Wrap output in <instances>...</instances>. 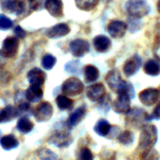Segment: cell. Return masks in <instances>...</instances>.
<instances>
[{"mask_svg":"<svg viewBox=\"0 0 160 160\" xmlns=\"http://www.w3.org/2000/svg\"><path fill=\"white\" fill-rule=\"evenodd\" d=\"M26 99L32 103H37L43 97L42 87L31 85L25 91Z\"/></svg>","mask_w":160,"mask_h":160,"instance_id":"18","label":"cell"},{"mask_svg":"<svg viewBox=\"0 0 160 160\" xmlns=\"http://www.w3.org/2000/svg\"><path fill=\"white\" fill-rule=\"evenodd\" d=\"M87 113V108L84 106L79 107L75 110V112L70 115L68 120V124L69 127H74L78 125L82 119Z\"/></svg>","mask_w":160,"mask_h":160,"instance_id":"20","label":"cell"},{"mask_svg":"<svg viewBox=\"0 0 160 160\" xmlns=\"http://www.w3.org/2000/svg\"><path fill=\"white\" fill-rule=\"evenodd\" d=\"M128 25L122 21L113 20L107 26V31L113 38H121L126 35Z\"/></svg>","mask_w":160,"mask_h":160,"instance_id":"9","label":"cell"},{"mask_svg":"<svg viewBox=\"0 0 160 160\" xmlns=\"http://www.w3.org/2000/svg\"><path fill=\"white\" fill-rule=\"evenodd\" d=\"M27 78L30 85L42 87L45 82L47 75L42 69L34 68L28 72Z\"/></svg>","mask_w":160,"mask_h":160,"instance_id":"14","label":"cell"},{"mask_svg":"<svg viewBox=\"0 0 160 160\" xmlns=\"http://www.w3.org/2000/svg\"><path fill=\"white\" fill-rule=\"evenodd\" d=\"M69 49L74 57L82 58L90 51V44L87 40L82 38H76L71 42Z\"/></svg>","mask_w":160,"mask_h":160,"instance_id":"8","label":"cell"},{"mask_svg":"<svg viewBox=\"0 0 160 160\" xmlns=\"http://www.w3.org/2000/svg\"><path fill=\"white\" fill-rule=\"evenodd\" d=\"M106 82L110 87L111 90L113 91H115L118 93L120 90H122L125 85L127 84V82L123 80L121 77L119 72L117 70H112L108 73L107 76L105 78Z\"/></svg>","mask_w":160,"mask_h":160,"instance_id":"6","label":"cell"},{"mask_svg":"<svg viewBox=\"0 0 160 160\" xmlns=\"http://www.w3.org/2000/svg\"><path fill=\"white\" fill-rule=\"evenodd\" d=\"M53 114V108L50 102L44 101L38 104L35 110L33 111V115L37 122H47L51 118Z\"/></svg>","mask_w":160,"mask_h":160,"instance_id":"4","label":"cell"},{"mask_svg":"<svg viewBox=\"0 0 160 160\" xmlns=\"http://www.w3.org/2000/svg\"><path fill=\"white\" fill-rule=\"evenodd\" d=\"M100 108L103 111H108V109L111 108V105H112V103H111L110 98L108 95H104L101 100H100Z\"/></svg>","mask_w":160,"mask_h":160,"instance_id":"34","label":"cell"},{"mask_svg":"<svg viewBox=\"0 0 160 160\" xmlns=\"http://www.w3.org/2000/svg\"><path fill=\"white\" fill-rule=\"evenodd\" d=\"M17 108H18V116H19V115H22V114L27 113L30 110V105L28 103H22Z\"/></svg>","mask_w":160,"mask_h":160,"instance_id":"36","label":"cell"},{"mask_svg":"<svg viewBox=\"0 0 160 160\" xmlns=\"http://www.w3.org/2000/svg\"><path fill=\"white\" fill-rule=\"evenodd\" d=\"M45 8L53 18H59L64 15L62 0H46Z\"/></svg>","mask_w":160,"mask_h":160,"instance_id":"15","label":"cell"},{"mask_svg":"<svg viewBox=\"0 0 160 160\" xmlns=\"http://www.w3.org/2000/svg\"><path fill=\"white\" fill-rule=\"evenodd\" d=\"M100 0H75V6L80 10L90 11L99 3Z\"/></svg>","mask_w":160,"mask_h":160,"instance_id":"26","label":"cell"},{"mask_svg":"<svg viewBox=\"0 0 160 160\" xmlns=\"http://www.w3.org/2000/svg\"><path fill=\"white\" fill-rule=\"evenodd\" d=\"M141 64H142L141 58L138 55H134L131 58L127 60L123 64L122 70H123L124 75L127 77L133 76L139 71Z\"/></svg>","mask_w":160,"mask_h":160,"instance_id":"12","label":"cell"},{"mask_svg":"<svg viewBox=\"0 0 160 160\" xmlns=\"http://www.w3.org/2000/svg\"><path fill=\"white\" fill-rule=\"evenodd\" d=\"M100 76V72L98 68L92 64H88L84 68V78L87 82L97 81Z\"/></svg>","mask_w":160,"mask_h":160,"instance_id":"22","label":"cell"},{"mask_svg":"<svg viewBox=\"0 0 160 160\" xmlns=\"http://www.w3.org/2000/svg\"><path fill=\"white\" fill-rule=\"evenodd\" d=\"M118 141L123 145H130L134 141V135L130 130H125L118 135Z\"/></svg>","mask_w":160,"mask_h":160,"instance_id":"28","label":"cell"},{"mask_svg":"<svg viewBox=\"0 0 160 160\" xmlns=\"http://www.w3.org/2000/svg\"><path fill=\"white\" fill-rule=\"evenodd\" d=\"M127 12L131 18L139 19L150 12L147 0H128L126 4Z\"/></svg>","mask_w":160,"mask_h":160,"instance_id":"2","label":"cell"},{"mask_svg":"<svg viewBox=\"0 0 160 160\" xmlns=\"http://www.w3.org/2000/svg\"><path fill=\"white\" fill-rule=\"evenodd\" d=\"M18 116V108L13 106L7 105L0 111V123L10 122Z\"/></svg>","mask_w":160,"mask_h":160,"instance_id":"19","label":"cell"},{"mask_svg":"<svg viewBox=\"0 0 160 160\" xmlns=\"http://www.w3.org/2000/svg\"><path fill=\"white\" fill-rule=\"evenodd\" d=\"M70 32L71 28L67 24L60 23L48 29L47 32V35L50 38H58L65 36L68 34H69Z\"/></svg>","mask_w":160,"mask_h":160,"instance_id":"16","label":"cell"},{"mask_svg":"<svg viewBox=\"0 0 160 160\" xmlns=\"http://www.w3.org/2000/svg\"><path fill=\"white\" fill-rule=\"evenodd\" d=\"M93 42L95 50L99 53H106L108 51L112 46L110 38L103 35H97L93 38Z\"/></svg>","mask_w":160,"mask_h":160,"instance_id":"17","label":"cell"},{"mask_svg":"<svg viewBox=\"0 0 160 160\" xmlns=\"http://www.w3.org/2000/svg\"><path fill=\"white\" fill-rule=\"evenodd\" d=\"M140 101L145 106H152L158 101L160 91L156 88H147L139 93Z\"/></svg>","mask_w":160,"mask_h":160,"instance_id":"10","label":"cell"},{"mask_svg":"<svg viewBox=\"0 0 160 160\" xmlns=\"http://www.w3.org/2000/svg\"><path fill=\"white\" fill-rule=\"evenodd\" d=\"M56 103L58 108L62 111L70 110L74 104V101L64 94H60L57 97Z\"/></svg>","mask_w":160,"mask_h":160,"instance_id":"27","label":"cell"},{"mask_svg":"<svg viewBox=\"0 0 160 160\" xmlns=\"http://www.w3.org/2000/svg\"><path fill=\"white\" fill-rule=\"evenodd\" d=\"M112 125L105 119H101L97 122L96 125L94 126L95 133L101 137H106L110 133L112 130Z\"/></svg>","mask_w":160,"mask_h":160,"instance_id":"23","label":"cell"},{"mask_svg":"<svg viewBox=\"0 0 160 160\" xmlns=\"http://www.w3.org/2000/svg\"><path fill=\"white\" fill-rule=\"evenodd\" d=\"M158 140V130L154 125H144L139 138L138 149L141 152L153 148Z\"/></svg>","mask_w":160,"mask_h":160,"instance_id":"1","label":"cell"},{"mask_svg":"<svg viewBox=\"0 0 160 160\" xmlns=\"http://www.w3.org/2000/svg\"><path fill=\"white\" fill-rule=\"evenodd\" d=\"M93 154L90 148L83 147L80 148L78 153V160H93Z\"/></svg>","mask_w":160,"mask_h":160,"instance_id":"31","label":"cell"},{"mask_svg":"<svg viewBox=\"0 0 160 160\" xmlns=\"http://www.w3.org/2000/svg\"><path fill=\"white\" fill-rule=\"evenodd\" d=\"M159 155L153 148L146 152H141V160H158Z\"/></svg>","mask_w":160,"mask_h":160,"instance_id":"32","label":"cell"},{"mask_svg":"<svg viewBox=\"0 0 160 160\" xmlns=\"http://www.w3.org/2000/svg\"><path fill=\"white\" fill-rule=\"evenodd\" d=\"M19 42L17 37L9 36L3 41L1 52L7 58H13L18 54Z\"/></svg>","mask_w":160,"mask_h":160,"instance_id":"7","label":"cell"},{"mask_svg":"<svg viewBox=\"0 0 160 160\" xmlns=\"http://www.w3.org/2000/svg\"><path fill=\"white\" fill-rule=\"evenodd\" d=\"M13 26V21L5 15H0V29L8 30Z\"/></svg>","mask_w":160,"mask_h":160,"instance_id":"33","label":"cell"},{"mask_svg":"<svg viewBox=\"0 0 160 160\" xmlns=\"http://www.w3.org/2000/svg\"><path fill=\"white\" fill-rule=\"evenodd\" d=\"M14 34L16 35L17 38H24L26 36V32L21 26H17L14 28Z\"/></svg>","mask_w":160,"mask_h":160,"instance_id":"37","label":"cell"},{"mask_svg":"<svg viewBox=\"0 0 160 160\" xmlns=\"http://www.w3.org/2000/svg\"><path fill=\"white\" fill-rule=\"evenodd\" d=\"M0 144L3 149L7 151L14 149L19 145V141L13 134H8L3 136L0 140Z\"/></svg>","mask_w":160,"mask_h":160,"instance_id":"21","label":"cell"},{"mask_svg":"<svg viewBox=\"0 0 160 160\" xmlns=\"http://www.w3.org/2000/svg\"><path fill=\"white\" fill-rule=\"evenodd\" d=\"M73 141L72 135L68 132H57L48 138V143L58 148H64L70 145Z\"/></svg>","mask_w":160,"mask_h":160,"instance_id":"5","label":"cell"},{"mask_svg":"<svg viewBox=\"0 0 160 160\" xmlns=\"http://www.w3.org/2000/svg\"><path fill=\"white\" fill-rule=\"evenodd\" d=\"M0 111H1V110H0Z\"/></svg>","mask_w":160,"mask_h":160,"instance_id":"40","label":"cell"},{"mask_svg":"<svg viewBox=\"0 0 160 160\" xmlns=\"http://www.w3.org/2000/svg\"><path fill=\"white\" fill-rule=\"evenodd\" d=\"M147 113L144 110L141 108H133L130 109L127 113V123L129 125L134 126L135 127H138L139 126H144L142 122L146 120Z\"/></svg>","mask_w":160,"mask_h":160,"instance_id":"11","label":"cell"},{"mask_svg":"<svg viewBox=\"0 0 160 160\" xmlns=\"http://www.w3.org/2000/svg\"><path fill=\"white\" fill-rule=\"evenodd\" d=\"M83 90L84 85L82 82L75 77H71L66 79L61 86V91L67 96H77L82 93Z\"/></svg>","mask_w":160,"mask_h":160,"instance_id":"3","label":"cell"},{"mask_svg":"<svg viewBox=\"0 0 160 160\" xmlns=\"http://www.w3.org/2000/svg\"><path fill=\"white\" fill-rule=\"evenodd\" d=\"M86 94L91 101H99L106 94L105 87L101 82L89 86L86 90Z\"/></svg>","mask_w":160,"mask_h":160,"instance_id":"13","label":"cell"},{"mask_svg":"<svg viewBox=\"0 0 160 160\" xmlns=\"http://www.w3.org/2000/svg\"><path fill=\"white\" fill-rule=\"evenodd\" d=\"M6 60L7 58L2 54V53L0 50V68H2L6 64Z\"/></svg>","mask_w":160,"mask_h":160,"instance_id":"38","label":"cell"},{"mask_svg":"<svg viewBox=\"0 0 160 160\" xmlns=\"http://www.w3.org/2000/svg\"><path fill=\"white\" fill-rule=\"evenodd\" d=\"M144 71L147 75L157 76L160 74V63L156 60H148L144 64Z\"/></svg>","mask_w":160,"mask_h":160,"instance_id":"24","label":"cell"},{"mask_svg":"<svg viewBox=\"0 0 160 160\" xmlns=\"http://www.w3.org/2000/svg\"><path fill=\"white\" fill-rule=\"evenodd\" d=\"M160 118V102L157 104L156 107L154 109L153 112H152L151 115L147 114V116H146V120L147 121H151L152 119H159Z\"/></svg>","mask_w":160,"mask_h":160,"instance_id":"35","label":"cell"},{"mask_svg":"<svg viewBox=\"0 0 160 160\" xmlns=\"http://www.w3.org/2000/svg\"><path fill=\"white\" fill-rule=\"evenodd\" d=\"M38 155L41 160H58L57 154L48 148H41L38 151Z\"/></svg>","mask_w":160,"mask_h":160,"instance_id":"29","label":"cell"},{"mask_svg":"<svg viewBox=\"0 0 160 160\" xmlns=\"http://www.w3.org/2000/svg\"><path fill=\"white\" fill-rule=\"evenodd\" d=\"M17 128L21 133L26 134V133H30L33 130L34 123L27 117H21L18 120Z\"/></svg>","mask_w":160,"mask_h":160,"instance_id":"25","label":"cell"},{"mask_svg":"<svg viewBox=\"0 0 160 160\" xmlns=\"http://www.w3.org/2000/svg\"><path fill=\"white\" fill-rule=\"evenodd\" d=\"M157 10L160 13V0H158V2H157Z\"/></svg>","mask_w":160,"mask_h":160,"instance_id":"39","label":"cell"},{"mask_svg":"<svg viewBox=\"0 0 160 160\" xmlns=\"http://www.w3.org/2000/svg\"><path fill=\"white\" fill-rule=\"evenodd\" d=\"M57 59L55 57H53L52 54H46L44 55L42 59V66L43 68L47 70H50L53 68V66L56 64Z\"/></svg>","mask_w":160,"mask_h":160,"instance_id":"30","label":"cell"}]
</instances>
